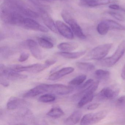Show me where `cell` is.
<instances>
[{"label": "cell", "mask_w": 125, "mask_h": 125, "mask_svg": "<svg viewBox=\"0 0 125 125\" xmlns=\"http://www.w3.org/2000/svg\"><path fill=\"white\" fill-rule=\"evenodd\" d=\"M1 9L16 11L31 18H37L39 16L21 0H5L1 6Z\"/></svg>", "instance_id": "1"}, {"label": "cell", "mask_w": 125, "mask_h": 125, "mask_svg": "<svg viewBox=\"0 0 125 125\" xmlns=\"http://www.w3.org/2000/svg\"><path fill=\"white\" fill-rule=\"evenodd\" d=\"M125 52V41H123L118 45L116 51L112 56L98 60L96 64L102 67H112L121 58Z\"/></svg>", "instance_id": "2"}, {"label": "cell", "mask_w": 125, "mask_h": 125, "mask_svg": "<svg viewBox=\"0 0 125 125\" xmlns=\"http://www.w3.org/2000/svg\"><path fill=\"white\" fill-rule=\"evenodd\" d=\"M113 46L112 43L101 44L92 49L85 57L87 60H99L103 59L108 54Z\"/></svg>", "instance_id": "3"}, {"label": "cell", "mask_w": 125, "mask_h": 125, "mask_svg": "<svg viewBox=\"0 0 125 125\" xmlns=\"http://www.w3.org/2000/svg\"><path fill=\"white\" fill-rule=\"evenodd\" d=\"M61 16L64 21L69 25L74 34L77 37L82 39L86 38V36L82 29L69 12L66 10L62 11L61 13Z\"/></svg>", "instance_id": "4"}, {"label": "cell", "mask_w": 125, "mask_h": 125, "mask_svg": "<svg viewBox=\"0 0 125 125\" xmlns=\"http://www.w3.org/2000/svg\"><path fill=\"white\" fill-rule=\"evenodd\" d=\"M107 114V111L104 110L86 114L81 119L80 124L92 125L97 123L104 118Z\"/></svg>", "instance_id": "5"}, {"label": "cell", "mask_w": 125, "mask_h": 125, "mask_svg": "<svg viewBox=\"0 0 125 125\" xmlns=\"http://www.w3.org/2000/svg\"><path fill=\"white\" fill-rule=\"evenodd\" d=\"M46 93L55 94L60 95H65L72 93L74 88L62 84H45Z\"/></svg>", "instance_id": "6"}, {"label": "cell", "mask_w": 125, "mask_h": 125, "mask_svg": "<svg viewBox=\"0 0 125 125\" xmlns=\"http://www.w3.org/2000/svg\"><path fill=\"white\" fill-rule=\"evenodd\" d=\"M0 77L11 81H16L26 79L27 76L11 70L9 68H7L5 65L1 64L0 66Z\"/></svg>", "instance_id": "7"}, {"label": "cell", "mask_w": 125, "mask_h": 125, "mask_svg": "<svg viewBox=\"0 0 125 125\" xmlns=\"http://www.w3.org/2000/svg\"><path fill=\"white\" fill-rule=\"evenodd\" d=\"M48 67L45 64L36 63L28 66L14 65L9 68L11 70L16 72H27L32 73H39Z\"/></svg>", "instance_id": "8"}, {"label": "cell", "mask_w": 125, "mask_h": 125, "mask_svg": "<svg viewBox=\"0 0 125 125\" xmlns=\"http://www.w3.org/2000/svg\"><path fill=\"white\" fill-rule=\"evenodd\" d=\"M120 91V89L115 86L106 87L99 92L98 98L102 101L114 99L118 95Z\"/></svg>", "instance_id": "9"}, {"label": "cell", "mask_w": 125, "mask_h": 125, "mask_svg": "<svg viewBox=\"0 0 125 125\" xmlns=\"http://www.w3.org/2000/svg\"><path fill=\"white\" fill-rule=\"evenodd\" d=\"M21 27L28 30L48 32L49 30L31 18L25 17L22 24Z\"/></svg>", "instance_id": "10"}, {"label": "cell", "mask_w": 125, "mask_h": 125, "mask_svg": "<svg viewBox=\"0 0 125 125\" xmlns=\"http://www.w3.org/2000/svg\"><path fill=\"white\" fill-rule=\"evenodd\" d=\"M56 27L58 31L64 38L68 39L74 38V33L71 29L66 24L61 21H57Z\"/></svg>", "instance_id": "11"}, {"label": "cell", "mask_w": 125, "mask_h": 125, "mask_svg": "<svg viewBox=\"0 0 125 125\" xmlns=\"http://www.w3.org/2000/svg\"><path fill=\"white\" fill-rule=\"evenodd\" d=\"M26 44L32 55L38 60H41L43 58V53L37 42L31 39H28Z\"/></svg>", "instance_id": "12"}, {"label": "cell", "mask_w": 125, "mask_h": 125, "mask_svg": "<svg viewBox=\"0 0 125 125\" xmlns=\"http://www.w3.org/2000/svg\"><path fill=\"white\" fill-rule=\"evenodd\" d=\"M40 13L42 19L44 24L52 32L57 33L58 32L56 24L54 23L52 17L46 11L40 9Z\"/></svg>", "instance_id": "13"}, {"label": "cell", "mask_w": 125, "mask_h": 125, "mask_svg": "<svg viewBox=\"0 0 125 125\" xmlns=\"http://www.w3.org/2000/svg\"><path fill=\"white\" fill-rule=\"evenodd\" d=\"M112 0H80L79 5L84 7H94L107 5Z\"/></svg>", "instance_id": "14"}, {"label": "cell", "mask_w": 125, "mask_h": 125, "mask_svg": "<svg viewBox=\"0 0 125 125\" xmlns=\"http://www.w3.org/2000/svg\"><path fill=\"white\" fill-rule=\"evenodd\" d=\"M74 70V69L71 67L63 68L51 74L49 76V79L52 81L57 80L64 76L72 73Z\"/></svg>", "instance_id": "15"}, {"label": "cell", "mask_w": 125, "mask_h": 125, "mask_svg": "<svg viewBox=\"0 0 125 125\" xmlns=\"http://www.w3.org/2000/svg\"><path fill=\"white\" fill-rule=\"evenodd\" d=\"M45 93H46L45 84H41L28 91L23 95V97L24 98H32Z\"/></svg>", "instance_id": "16"}, {"label": "cell", "mask_w": 125, "mask_h": 125, "mask_svg": "<svg viewBox=\"0 0 125 125\" xmlns=\"http://www.w3.org/2000/svg\"><path fill=\"white\" fill-rule=\"evenodd\" d=\"M82 112L79 110L74 111L64 121L66 125H74L79 123L82 119Z\"/></svg>", "instance_id": "17"}, {"label": "cell", "mask_w": 125, "mask_h": 125, "mask_svg": "<svg viewBox=\"0 0 125 125\" xmlns=\"http://www.w3.org/2000/svg\"><path fill=\"white\" fill-rule=\"evenodd\" d=\"M85 53L86 51H82L77 52H58L57 54L66 59H75L82 57Z\"/></svg>", "instance_id": "18"}, {"label": "cell", "mask_w": 125, "mask_h": 125, "mask_svg": "<svg viewBox=\"0 0 125 125\" xmlns=\"http://www.w3.org/2000/svg\"><path fill=\"white\" fill-rule=\"evenodd\" d=\"M76 43L73 42H62L59 44L57 47L59 50L63 52H71L75 50L78 47Z\"/></svg>", "instance_id": "19"}, {"label": "cell", "mask_w": 125, "mask_h": 125, "mask_svg": "<svg viewBox=\"0 0 125 125\" xmlns=\"http://www.w3.org/2000/svg\"><path fill=\"white\" fill-rule=\"evenodd\" d=\"M24 101L22 99L16 98H13L9 100L7 104V109L9 110H13L20 107Z\"/></svg>", "instance_id": "20"}, {"label": "cell", "mask_w": 125, "mask_h": 125, "mask_svg": "<svg viewBox=\"0 0 125 125\" xmlns=\"http://www.w3.org/2000/svg\"><path fill=\"white\" fill-rule=\"evenodd\" d=\"M94 93L92 92H88L83 94L78 103L77 106L81 108L91 102L93 99Z\"/></svg>", "instance_id": "21"}, {"label": "cell", "mask_w": 125, "mask_h": 125, "mask_svg": "<svg viewBox=\"0 0 125 125\" xmlns=\"http://www.w3.org/2000/svg\"><path fill=\"white\" fill-rule=\"evenodd\" d=\"M76 65L80 70L87 72L95 69V66L91 63L77 62L76 63Z\"/></svg>", "instance_id": "22"}, {"label": "cell", "mask_w": 125, "mask_h": 125, "mask_svg": "<svg viewBox=\"0 0 125 125\" xmlns=\"http://www.w3.org/2000/svg\"><path fill=\"white\" fill-rule=\"evenodd\" d=\"M39 44L42 47L46 49H51L54 46L52 42L48 39L40 37L37 39Z\"/></svg>", "instance_id": "23"}, {"label": "cell", "mask_w": 125, "mask_h": 125, "mask_svg": "<svg viewBox=\"0 0 125 125\" xmlns=\"http://www.w3.org/2000/svg\"><path fill=\"white\" fill-rule=\"evenodd\" d=\"M64 112L61 108L54 107L52 108L47 113V115L49 117L53 118H58L62 116Z\"/></svg>", "instance_id": "24"}, {"label": "cell", "mask_w": 125, "mask_h": 125, "mask_svg": "<svg viewBox=\"0 0 125 125\" xmlns=\"http://www.w3.org/2000/svg\"><path fill=\"white\" fill-rule=\"evenodd\" d=\"M106 22L110 30H117L125 31V27L117 22L110 20H104Z\"/></svg>", "instance_id": "25"}, {"label": "cell", "mask_w": 125, "mask_h": 125, "mask_svg": "<svg viewBox=\"0 0 125 125\" xmlns=\"http://www.w3.org/2000/svg\"><path fill=\"white\" fill-rule=\"evenodd\" d=\"M109 30L108 25L104 20L101 22L97 25V31L101 35H104L106 34Z\"/></svg>", "instance_id": "26"}, {"label": "cell", "mask_w": 125, "mask_h": 125, "mask_svg": "<svg viewBox=\"0 0 125 125\" xmlns=\"http://www.w3.org/2000/svg\"><path fill=\"white\" fill-rule=\"evenodd\" d=\"M95 75L99 79L106 80L109 78L110 73L108 71L98 69L95 71Z\"/></svg>", "instance_id": "27"}, {"label": "cell", "mask_w": 125, "mask_h": 125, "mask_svg": "<svg viewBox=\"0 0 125 125\" xmlns=\"http://www.w3.org/2000/svg\"><path fill=\"white\" fill-rule=\"evenodd\" d=\"M86 78L87 76L85 75H79L70 81L69 83L71 85L79 86L83 83L86 80Z\"/></svg>", "instance_id": "28"}, {"label": "cell", "mask_w": 125, "mask_h": 125, "mask_svg": "<svg viewBox=\"0 0 125 125\" xmlns=\"http://www.w3.org/2000/svg\"><path fill=\"white\" fill-rule=\"evenodd\" d=\"M55 99V96L52 94H47L40 96L39 101L43 103H49L54 101Z\"/></svg>", "instance_id": "29"}, {"label": "cell", "mask_w": 125, "mask_h": 125, "mask_svg": "<svg viewBox=\"0 0 125 125\" xmlns=\"http://www.w3.org/2000/svg\"><path fill=\"white\" fill-rule=\"evenodd\" d=\"M115 104L119 108L125 109V96H123L118 98L116 101Z\"/></svg>", "instance_id": "30"}, {"label": "cell", "mask_w": 125, "mask_h": 125, "mask_svg": "<svg viewBox=\"0 0 125 125\" xmlns=\"http://www.w3.org/2000/svg\"><path fill=\"white\" fill-rule=\"evenodd\" d=\"M108 13L113 18L120 21H124L125 20L124 17L120 14L114 11H110L108 12Z\"/></svg>", "instance_id": "31"}, {"label": "cell", "mask_w": 125, "mask_h": 125, "mask_svg": "<svg viewBox=\"0 0 125 125\" xmlns=\"http://www.w3.org/2000/svg\"><path fill=\"white\" fill-rule=\"evenodd\" d=\"M0 54L3 57L7 58L11 55V52L9 49L3 47L0 49Z\"/></svg>", "instance_id": "32"}, {"label": "cell", "mask_w": 125, "mask_h": 125, "mask_svg": "<svg viewBox=\"0 0 125 125\" xmlns=\"http://www.w3.org/2000/svg\"><path fill=\"white\" fill-rule=\"evenodd\" d=\"M29 55L26 52H23L20 55L19 58V61L20 62H24L27 61L29 58Z\"/></svg>", "instance_id": "33"}, {"label": "cell", "mask_w": 125, "mask_h": 125, "mask_svg": "<svg viewBox=\"0 0 125 125\" xmlns=\"http://www.w3.org/2000/svg\"><path fill=\"white\" fill-rule=\"evenodd\" d=\"M93 82V80L92 79H89L86 81L84 84L81 85L80 87L79 88L81 89H85L86 88L88 87L89 85H90Z\"/></svg>", "instance_id": "34"}, {"label": "cell", "mask_w": 125, "mask_h": 125, "mask_svg": "<svg viewBox=\"0 0 125 125\" xmlns=\"http://www.w3.org/2000/svg\"><path fill=\"white\" fill-rule=\"evenodd\" d=\"M57 60L54 59H50L47 60L45 61L44 64L48 67H49L50 66L55 64Z\"/></svg>", "instance_id": "35"}, {"label": "cell", "mask_w": 125, "mask_h": 125, "mask_svg": "<svg viewBox=\"0 0 125 125\" xmlns=\"http://www.w3.org/2000/svg\"><path fill=\"white\" fill-rule=\"evenodd\" d=\"M100 104L98 103H94L89 105L87 107V109L88 110H94L97 109L99 106Z\"/></svg>", "instance_id": "36"}, {"label": "cell", "mask_w": 125, "mask_h": 125, "mask_svg": "<svg viewBox=\"0 0 125 125\" xmlns=\"http://www.w3.org/2000/svg\"><path fill=\"white\" fill-rule=\"evenodd\" d=\"M109 8L115 10H119L121 9L119 6L116 4H112L109 6Z\"/></svg>", "instance_id": "37"}, {"label": "cell", "mask_w": 125, "mask_h": 125, "mask_svg": "<svg viewBox=\"0 0 125 125\" xmlns=\"http://www.w3.org/2000/svg\"><path fill=\"white\" fill-rule=\"evenodd\" d=\"M121 77L123 79L125 80V63L121 71Z\"/></svg>", "instance_id": "38"}, {"label": "cell", "mask_w": 125, "mask_h": 125, "mask_svg": "<svg viewBox=\"0 0 125 125\" xmlns=\"http://www.w3.org/2000/svg\"><path fill=\"white\" fill-rule=\"evenodd\" d=\"M44 1H52V0H42Z\"/></svg>", "instance_id": "39"}, {"label": "cell", "mask_w": 125, "mask_h": 125, "mask_svg": "<svg viewBox=\"0 0 125 125\" xmlns=\"http://www.w3.org/2000/svg\"></svg>", "instance_id": "40"}]
</instances>
